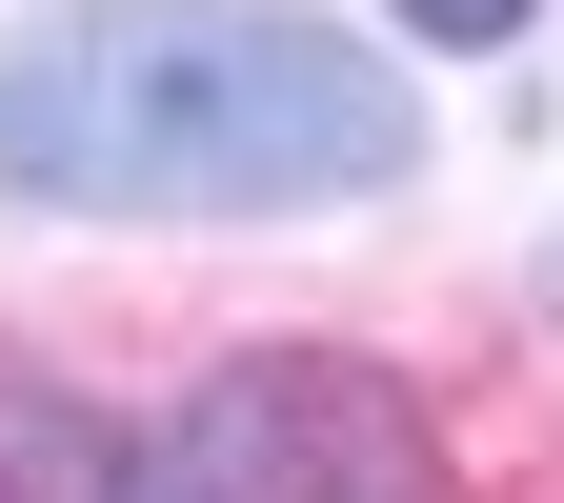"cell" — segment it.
Masks as SVG:
<instances>
[{"instance_id":"1","label":"cell","mask_w":564,"mask_h":503,"mask_svg":"<svg viewBox=\"0 0 564 503\" xmlns=\"http://www.w3.org/2000/svg\"><path fill=\"white\" fill-rule=\"evenodd\" d=\"M423 162V101L303 0H61L0 41V201L41 222H282Z\"/></svg>"},{"instance_id":"2","label":"cell","mask_w":564,"mask_h":503,"mask_svg":"<svg viewBox=\"0 0 564 503\" xmlns=\"http://www.w3.org/2000/svg\"><path fill=\"white\" fill-rule=\"evenodd\" d=\"M41 503H423V444L343 363H242V383H202L162 444L41 423Z\"/></svg>"},{"instance_id":"3","label":"cell","mask_w":564,"mask_h":503,"mask_svg":"<svg viewBox=\"0 0 564 503\" xmlns=\"http://www.w3.org/2000/svg\"><path fill=\"white\" fill-rule=\"evenodd\" d=\"M423 41H505V21H544V0H403Z\"/></svg>"}]
</instances>
